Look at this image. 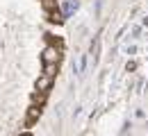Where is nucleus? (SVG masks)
<instances>
[{
  "label": "nucleus",
  "mask_w": 148,
  "mask_h": 136,
  "mask_svg": "<svg viewBox=\"0 0 148 136\" xmlns=\"http://www.w3.org/2000/svg\"><path fill=\"white\" fill-rule=\"evenodd\" d=\"M50 20L53 23H62V14L59 12H50Z\"/></svg>",
  "instance_id": "423d86ee"
},
{
  "label": "nucleus",
  "mask_w": 148,
  "mask_h": 136,
  "mask_svg": "<svg viewBox=\"0 0 148 136\" xmlns=\"http://www.w3.org/2000/svg\"><path fill=\"white\" fill-rule=\"evenodd\" d=\"M39 116H41V109H39V107H30V111H27V120L32 122V120H37Z\"/></svg>",
  "instance_id": "7ed1b4c3"
},
{
  "label": "nucleus",
  "mask_w": 148,
  "mask_h": 136,
  "mask_svg": "<svg viewBox=\"0 0 148 136\" xmlns=\"http://www.w3.org/2000/svg\"><path fill=\"white\" fill-rule=\"evenodd\" d=\"M43 9L50 14V12H55L57 9V0H43Z\"/></svg>",
  "instance_id": "20e7f679"
},
{
  "label": "nucleus",
  "mask_w": 148,
  "mask_h": 136,
  "mask_svg": "<svg viewBox=\"0 0 148 136\" xmlns=\"http://www.w3.org/2000/svg\"><path fill=\"white\" fill-rule=\"evenodd\" d=\"M25 136H27V134H25Z\"/></svg>",
  "instance_id": "0eeeda50"
},
{
  "label": "nucleus",
  "mask_w": 148,
  "mask_h": 136,
  "mask_svg": "<svg viewBox=\"0 0 148 136\" xmlns=\"http://www.w3.org/2000/svg\"><path fill=\"white\" fill-rule=\"evenodd\" d=\"M41 57H43L46 64H57V61H59V50H57L55 45H48V48L43 50V55H41Z\"/></svg>",
  "instance_id": "f257e3e1"
},
{
  "label": "nucleus",
  "mask_w": 148,
  "mask_h": 136,
  "mask_svg": "<svg viewBox=\"0 0 148 136\" xmlns=\"http://www.w3.org/2000/svg\"><path fill=\"white\" fill-rule=\"evenodd\" d=\"M50 86H53V77H48V75H41V77L37 79V91H41V93H46Z\"/></svg>",
  "instance_id": "f03ea898"
},
{
  "label": "nucleus",
  "mask_w": 148,
  "mask_h": 136,
  "mask_svg": "<svg viewBox=\"0 0 148 136\" xmlns=\"http://www.w3.org/2000/svg\"><path fill=\"white\" fill-rule=\"evenodd\" d=\"M46 73L43 75H48V77H55V70H57V64H46V68H43Z\"/></svg>",
  "instance_id": "39448f33"
}]
</instances>
